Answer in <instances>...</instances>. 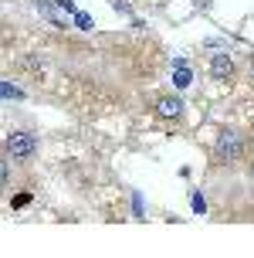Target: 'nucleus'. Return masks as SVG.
<instances>
[{
  "label": "nucleus",
  "instance_id": "1",
  "mask_svg": "<svg viewBox=\"0 0 254 258\" xmlns=\"http://www.w3.org/2000/svg\"><path fill=\"white\" fill-rule=\"evenodd\" d=\"M251 160V136L241 126H220L210 146V167L214 170H237Z\"/></svg>",
  "mask_w": 254,
  "mask_h": 258
},
{
  "label": "nucleus",
  "instance_id": "10",
  "mask_svg": "<svg viewBox=\"0 0 254 258\" xmlns=\"http://www.w3.org/2000/svg\"><path fill=\"white\" fill-rule=\"evenodd\" d=\"M71 17H75V27H81V31H92V27H95L92 14H85V11H75Z\"/></svg>",
  "mask_w": 254,
  "mask_h": 258
},
{
  "label": "nucleus",
  "instance_id": "13",
  "mask_svg": "<svg viewBox=\"0 0 254 258\" xmlns=\"http://www.w3.org/2000/svg\"><path fill=\"white\" fill-rule=\"evenodd\" d=\"M190 204H193V211H197V214H203V211H207V201H203V194H197V190L190 194Z\"/></svg>",
  "mask_w": 254,
  "mask_h": 258
},
{
  "label": "nucleus",
  "instance_id": "14",
  "mask_svg": "<svg viewBox=\"0 0 254 258\" xmlns=\"http://www.w3.org/2000/svg\"><path fill=\"white\" fill-rule=\"evenodd\" d=\"M132 214H136V218L146 214V211H142V194H132Z\"/></svg>",
  "mask_w": 254,
  "mask_h": 258
},
{
  "label": "nucleus",
  "instance_id": "7",
  "mask_svg": "<svg viewBox=\"0 0 254 258\" xmlns=\"http://www.w3.org/2000/svg\"><path fill=\"white\" fill-rule=\"evenodd\" d=\"M173 82H177V89H187L193 82V72L187 64V58H173Z\"/></svg>",
  "mask_w": 254,
  "mask_h": 258
},
{
  "label": "nucleus",
  "instance_id": "8",
  "mask_svg": "<svg viewBox=\"0 0 254 258\" xmlns=\"http://www.w3.org/2000/svg\"><path fill=\"white\" fill-rule=\"evenodd\" d=\"M0 99H7V102H24L27 92L21 85H14V82H0Z\"/></svg>",
  "mask_w": 254,
  "mask_h": 258
},
{
  "label": "nucleus",
  "instance_id": "17",
  "mask_svg": "<svg viewBox=\"0 0 254 258\" xmlns=\"http://www.w3.org/2000/svg\"><path fill=\"white\" fill-rule=\"evenodd\" d=\"M244 170H247V183H251V190H254V156L244 163Z\"/></svg>",
  "mask_w": 254,
  "mask_h": 258
},
{
  "label": "nucleus",
  "instance_id": "16",
  "mask_svg": "<svg viewBox=\"0 0 254 258\" xmlns=\"http://www.w3.org/2000/svg\"><path fill=\"white\" fill-rule=\"evenodd\" d=\"M112 4V11H119V14H132V7H129L126 0H109Z\"/></svg>",
  "mask_w": 254,
  "mask_h": 258
},
{
  "label": "nucleus",
  "instance_id": "11",
  "mask_svg": "<svg viewBox=\"0 0 254 258\" xmlns=\"http://www.w3.org/2000/svg\"><path fill=\"white\" fill-rule=\"evenodd\" d=\"M244 78L251 82V89H254V51H247V58H244Z\"/></svg>",
  "mask_w": 254,
  "mask_h": 258
},
{
  "label": "nucleus",
  "instance_id": "15",
  "mask_svg": "<svg viewBox=\"0 0 254 258\" xmlns=\"http://www.w3.org/2000/svg\"><path fill=\"white\" fill-rule=\"evenodd\" d=\"M58 4V11H64V14H75L78 7H75V0H54Z\"/></svg>",
  "mask_w": 254,
  "mask_h": 258
},
{
  "label": "nucleus",
  "instance_id": "4",
  "mask_svg": "<svg viewBox=\"0 0 254 258\" xmlns=\"http://www.w3.org/2000/svg\"><path fill=\"white\" fill-rule=\"evenodd\" d=\"M152 116L166 122V126H180L183 119H187V102H183V95L180 92H159L156 99H152Z\"/></svg>",
  "mask_w": 254,
  "mask_h": 258
},
{
  "label": "nucleus",
  "instance_id": "9",
  "mask_svg": "<svg viewBox=\"0 0 254 258\" xmlns=\"http://www.w3.org/2000/svg\"><path fill=\"white\" fill-rule=\"evenodd\" d=\"M11 177H14V163L7 160V156H4V150H0V190L11 183Z\"/></svg>",
  "mask_w": 254,
  "mask_h": 258
},
{
  "label": "nucleus",
  "instance_id": "2",
  "mask_svg": "<svg viewBox=\"0 0 254 258\" xmlns=\"http://www.w3.org/2000/svg\"><path fill=\"white\" fill-rule=\"evenodd\" d=\"M0 150H4V156L11 160L14 167H31L41 156V136L34 129H24V126L11 129V133L4 136V143H0Z\"/></svg>",
  "mask_w": 254,
  "mask_h": 258
},
{
  "label": "nucleus",
  "instance_id": "3",
  "mask_svg": "<svg viewBox=\"0 0 254 258\" xmlns=\"http://www.w3.org/2000/svg\"><path fill=\"white\" fill-rule=\"evenodd\" d=\"M207 75L214 78L217 85H234V82L241 78V64H237V58H234L227 48H217V51H210V58H207Z\"/></svg>",
  "mask_w": 254,
  "mask_h": 258
},
{
  "label": "nucleus",
  "instance_id": "6",
  "mask_svg": "<svg viewBox=\"0 0 254 258\" xmlns=\"http://www.w3.org/2000/svg\"><path fill=\"white\" fill-rule=\"evenodd\" d=\"M34 7L44 14V21H48L51 27H61V31H68V27H71V21L58 14V4H54V0H34Z\"/></svg>",
  "mask_w": 254,
  "mask_h": 258
},
{
  "label": "nucleus",
  "instance_id": "12",
  "mask_svg": "<svg viewBox=\"0 0 254 258\" xmlns=\"http://www.w3.org/2000/svg\"><path fill=\"white\" fill-rule=\"evenodd\" d=\"M31 204V194H17V197H11V211H21V207Z\"/></svg>",
  "mask_w": 254,
  "mask_h": 258
},
{
  "label": "nucleus",
  "instance_id": "5",
  "mask_svg": "<svg viewBox=\"0 0 254 258\" xmlns=\"http://www.w3.org/2000/svg\"><path fill=\"white\" fill-rule=\"evenodd\" d=\"M21 72H24L31 82H44V78H48V61L38 58V54H24V58H21Z\"/></svg>",
  "mask_w": 254,
  "mask_h": 258
}]
</instances>
